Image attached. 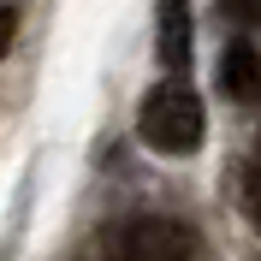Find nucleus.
Segmentation results:
<instances>
[{
    "mask_svg": "<svg viewBox=\"0 0 261 261\" xmlns=\"http://www.w3.org/2000/svg\"><path fill=\"white\" fill-rule=\"evenodd\" d=\"M220 83H226V95L231 101H261V54H255V42H231L226 48V60H220Z\"/></svg>",
    "mask_w": 261,
    "mask_h": 261,
    "instance_id": "nucleus-3",
    "label": "nucleus"
},
{
    "mask_svg": "<svg viewBox=\"0 0 261 261\" xmlns=\"http://www.w3.org/2000/svg\"><path fill=\"white\" fill-rule=\"evenodd\" d=\"M137 130L154 154H196L202 148V101L184 89V83H161L154 95L143 101Z\"/></svg>",
    "mask_w": 261,
    "mask_h": 261,
    "instance_id": "nucleus-1",
    "label": "nucleus"
},
{
    "mask_svg": "<svg viewBox=\"0 0 261 261\" xmlns=\"http://www.w3.org/2000/svg\"><path fill=\"white\" fill-rule=\"evenodd\" d=\"M161 65L166 71L190 65V0H161Z\"/></svg>",
    "mask_w": 261,
    "mask_h": 261,
    "instance_id": "nucleus-4",
    "label": "nucleus"
},
{
    "mask_svg": "<svg viewBox=\"0 0 261 261\" xmlns=\"http://www.w3.org/2000/svg\"><path fill=\"white\" fill-rule=\"evenodd\" d=\"M220 12L231 24H261V0H220Z\"/></svg>",
    "mask_w": 261,
    "mask_h": 261,
    "instance_id": "nucleus-6",
    "label": "nucleus"
},
{
    "mask_svg": "<svg viewBox=\"0 0 261 261\" xmlns=\"http://www.w3.org/2000/svg\"><path fill=\"white\" fill-rule=\"evenodd\" d=\"M244 214L255 220V231H261V166H249V172H244Z\"/></svg>",
    "mask_w": 261,
    "mask_h": 261,
    "instance_id": "nucleus-5",
    "label": "nucleus"
},
{
    "mask_svg": "<svg viewBox=\"0 0 261 261\" xmlns=\"http://www.w3.org/2000/svg\"><path fill=\"white\" fill-rule=\"evenodd\" d=\"M190 255H196L190 226H178V220H161V214L130 220L125 238H119V261H190Z\"/></svg>",
    "mask_w": 261,
    "mask_h": 261,
    "instance_id": "nucleus-2",
    "label": "nucleus"
},
{
    "mask_svg": "<svg viewBox=\"0 0 261 261\" xmlns=\"http://www.w3.org/2000/svg\"><path fill=\"white\" fill-rule=\"evenodd\" d=\"M12 30H18V6H0V54L12 48Z\"/></svg>",
    "mask_w": 261,
    "mask_h": 261,
    "instance_id": "nucleus-7",
    "label": "nucleus"
}]
</instances>
